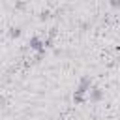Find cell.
<instances>
[{
  "mask_svg": "<svg viewBox=\"0 0 120 120\" xmlns=\"http://www.w3.org/2000/svg\"><path fill=\"white\" fill-rule=\"evenodd\" d=\"M30 45H32V49H41V41H39L38 38H34V39L30 41Z\"/></svg>",
  "mask_w": 120,
  "mask_h": 120,
  "instance_id": "1",
  "label": "cell"
}]
</instances>
